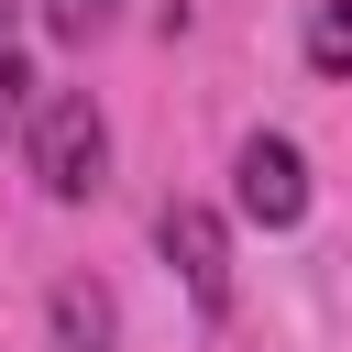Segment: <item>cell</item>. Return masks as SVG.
I'll list each match as a JSON object with an SVG mask.
<instances>
[{"instance_id":"cell-6","label":"cell","mask_w":352,"mask_h":352,"mask_svg":"<svg viewBox=\"0 0 352 352\" xmlns=\"http://www.w3.org/2000/svg\"><path fill=\"white\" fill-rule=\"evenodd\" d=\"M44 33L55 44H99L110 33V0H44Z\"/></svg>"},{"instance_id":"cell-1","label":"cell","mask_w":352,"mask_h":352,"mask_svg":"<svg viewBox=\"0 0 352 352\" xmlns=\"http://www.w3.org/2000/svg\"><path fill=\"white\" fill-rule=\"evenodd\" d=\"M99 176H110V121H99L88 88H55L33 110V187L44 198H99Z\"/></svg>"},{"instance_id":"cell-2","label":"cell","mask_w":352,"mask_h":352,"mask_svg":"<svg viewBox=\"0 0 352 352\" xmlns=\"http://www.w3.org/2000/svg\"><path fill=\"white\" fill-rule=\"evenodd\" d=\"M154 253L176 264V286H187V308H198V319H231V231H220V209L176 198V209L154 220Z\"/></svg>"},{"instance_id":"cell-3","label":"cell","mask_w":352,"mask_h":352,"mask_svg":"<svg viewBox=\"0 0 352 352\" xmlns=\"http://www.w3.org/2000/svg\"><path fill=\"white\" fill-rule=\"evenodd\" d=\"M231 198H242V220L297 231V220H308V154H297L286 132H253V143L231 154Z\"/></svg>"},{"instance_id":"cell-5","label":"cell","mask_w":352,"mask_h":352,"mask_svg":"<svg viewBox=\"0 0 352 352\" xmlns=\"http://www.w3.org/2000/svg\"><path fill=\"white\" fill-rule=\"evenodd\" d=\"M308 66L319 77H352V0H319L308 11Z\"/></svg>"},{"instance_id":"cell-4","label":"cell","mask_w":352,"mask_h":352,"mask_svg":"<svg viewBox=\"0 0 352 352\" xmlns=\"http://www.w3.org/2000/svg\"><path fill=\"white\" fill-rule=\"evenodd\" d=\"M44 330H55V352H121V297H110L99 275H55Z\"/></svg>"},{"instance_id":"cell-7","label":"cell","mask_w":352,"mask_h":352,"mask_svg":"<svg viewBox=\"0 0 352 352\" xmlns=\"http://www.w3.org/2000/svg\"><path fill=\"white\" fill-rule=\"evenodd\" d=\"M22 110H33V77H22V66H11V55H0V132H11V121H22Z\"/></svg>"}]
</instances>
